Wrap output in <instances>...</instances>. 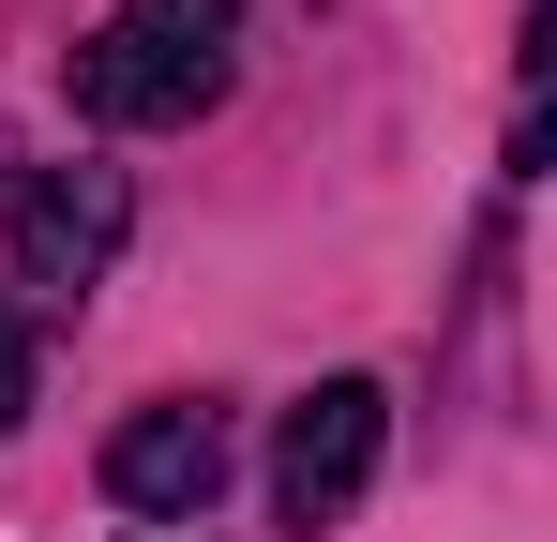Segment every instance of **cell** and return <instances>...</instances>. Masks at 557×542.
I'll return each mask as SVG.
<instances>
[{
	"label": "cell",
	"instance_id": "8992f818",
	"mask_svg": "<svg viewBox=\"0 0 557 542\" xmlns=\"http://www.w3.org/2000/svg\"><path fill=\"white\" fill-rule=\"evenodd\" d=\"M136 15H151V30H182V46H226V30H242V0H136Z\"/></svg>",
	"mask_w": 557,
	"mask_h": 542
},
{
	"label": "cell",
	"instance_id": "5b68a950",
	"mask_svg": "<svg viewBox=\"0 0 557 542\" xmlns=\"http://www.w3.org/2000/svg\"><path fill=\"white\" fill-rule=\"evenodd\" d=\"M30 392H46V332H30V317L0 301V438L30 422Z\"/></svg>",
	"mask_w": 557,
	"mask_h": 542
},
{
	"label": "cell",
	"instance_id": "3957f363",
	"mask_svg": "<svg viewBox=\"0 0 557 542\" xmlns=\"http://www.w3.org/2000/svg\"><path fill=\"white\" fill-rule=\"evenodd\" d=\"M121 226H136V181H121V167H30V181H15V211H0V242H15V286H30V301L106 286Z\"/></svg>",
	"mask_w": 557,
	"mask_h": 542
},
{
	"label": "cell",
	"instance_id": "277c9868",
	"mask_svg": "<svg viewBox=\"0 0 557 542\" xmlns=\"http://www.w3.org/2000/svg\"><path fill=\"white\" fill-rule=\"evenodd\" d=\"M106 497H121L136 528H196V513L226 497V407H196V392L136 407V422L106 438Z\"/></svg>",
	"mask_w": 557,
	"mask_h": 542
},
{
	"label": "cell",
	"instance_id": "7a4b0ae2",
	"mask_svg": "<svg viewBox=\"0 0 557 542\" xmlns=\"http://www.w3.org/2000/svg\"><path fill=\"white\" fill-rule=\"evenodd\" d=\"M61 90H76V121H106V136H166V121H196V106L226 90V46H182V30H151V15L121 0L91 46L61 61Z\"/></svg>",
	"mask_w": 557,
	"mask_h": 542
},
{
	"label": "cell",
	"instance_id": "6da1fadb",
	"mask_svg": "<svg viewBox=\"0 0 557 542\" xmlns=\"http://www.w3.org/2000/svg\"><path fill=\"white\" fill-rule=\"evenodd\" d=\"M376 452H392V392L376 377H317L272 422V513L286 528H347L362 482H376Z\"/></svg>",
	"mask_w": 557,
	"mask_h": 542
}]
</instances>
